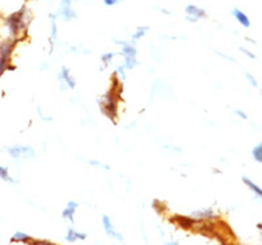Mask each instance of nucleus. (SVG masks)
I'll return each instance as SVG.
<instances>
[{
	"label": "nucleus",
	"instance_id": "nucleus-20",
	"mask_svg": "<svg viewBox=\"0 0 262 245\" xmlns=\"http://www.w3.org/2000/svg\"><path fill=\"white\" fill-rule=\"evenodd\" d=\"M147 29H148V28H138V30L135 32V34L133 36V38L134 39H139L141 37H143V36H144V33L147 32Z\"/></svg>",
	"mask_w": 262,
	"mask_h": 245
},
{
	"label": "nucleus",
	"instance_id": "nucleus-7",
	"mask_svg": "<svg viewBox=\"0 0 262 245\" xmlns=\"http://www.w3.org/2000/svg\"><path fill=\"white\" fill-rule=\"evenodd\" d=\"M185 12L187 15V19L190 20V21H197L198 19H202V17L206 16V12H204L203 9H201L200 7H197V5H187L186 9H185Z\"/></svg>",
	"mask_w": 262,
	"mask_h": 245
},
{
	"label": "nucleus",
	"instance_id": "nucleus-25",
	"mask_svg": "<svg viewBox=\"0 0 262 245\" xmlns=\"http://www.w3.org/2000/svg\"><path fill=\"white\" fill-rule=\"evenodd\" d=\"M235 113H236L237 115H239V117H240V118H242V119H248V115L245 114V113H242V110H236V112H235Z\"/></svg>",
	"mask_w": 262,
	"mask_h": 245
},
{
	"label": "nucleus",
	"instance_id": "nucleus-17",
	"mask_svg": "<svg viewBox=\"0 0 262 245\" xmlns=\"http://www.w3.org/2000/svg\"><path fill=\"white\" fill-rule=\"evenodd\" d=\"M62 17L64 19V20H72V19H75L76 15H75V12L71 9V7H63Z\"/></svg>",
	"mask_w": 262,
	"mask_h": 245
},
{
	"label": "nucleus",
	"instance_id": "nucleus-19",
	"mask_svg": "<svg viewBox=\"0 0 262 245\" xmlns=\"http://www.w3.org/2000/svg\"><path fill=\"white\" fill-rule=\"evenodd\" d=\"M245 77H246V80H248V83H249L253 88H258V83L257 80H256V77L252 75V74H249V72H245Z\"/></svg>",
	"mask_w": 262,
	"mask_h": 245
},
{
	"label": "nucleus",
	"instance_id": "nucleus-3",
	"mask_svg": "<svg viewBox=\"0 0 262 245\" xmlns=\"http://www.w3.org/2000/svg\"><path fill=\"white\" fill-rule=\"evenodd\" d=\"M9 156L16 160H26V159H32L36 156L34 150L30 146H21V144H15L12 147H9L8 150Z\"/></svg>",
	"mask_w": 262,
	"mask_h": 245
},
{
	"label": "nucleus",
	"instance_id": "nucleus-2",
	"mask_svg": "<svg viewBox=\"0 0 262 245\" xmlns=\"http://www.w3.org/2000/svg\"><path fill=\"white\" fill-rule=\"evenodd\" d=\"M15 41H3L0 43V76L4 74L8 68H12L9 66L11 62V55H12Z\"/></svg>",
	"mask_w": 262,
	"mask_h": 245
},
{
	"label": "nucleus",
	"instance_id": "nucleus-15",
	"mask_svg": "<svg viewBox=\"0 0 262 245\" xmlns=\"http://www.w3.org/2000/svg\"><path fill=\"white\" fill-rule=\"evenodd\" d=\"M193 216H196L198 219H211L215 215H214L211 208H206V210H200V211L193 212Z\"/></svg>",
	"mask_w": 262,
	"mask_h": 245
},
{
	"label": "nucleus",
	"instance_id": "nucleus-22",
	"mask_svg": "<svg viewBox=\"0 0 262 245\" xmlns=\"http://www.w3.org/2000/svg\"><path fill=\"white\" fill-rule=\"evenodd\" d=\"M112 58H113L112 53H108V54L102 55V58H101V59H102V62H104L105 64H109L110 62H112Z\"/></svg>",
	"mask_w": 262,
	"mask_h": 245
},
{
	"label": "nucleus",
	"instance_id": "nucleus-14",
	"mask_svg": "<svg viewBox=\"0 0 262 245\" xmlns=\"http://www.w3.org/2000/svg\"><path fill=\"white\" fill-rule=\"evenodd\" d=\"M0 178H1L3 181L9 182V184H16V180L11 177L8 168H7V167H3V165H0Z\"/></svg>",
	"mask_w": 262,
	"mask_h": 245
},
{
	"label": "nucleus",
	"instance_id": "nucleus-16",
	"mask_svg": "<svg viewBox=\"0 0 262 245\" xmlns=\"http://www.w3.org/2000/svg\"><path fill=\"white\" fill-rule=\"evenodd\" d=\"M252 157L254 159V161H257V163H260L262 165V142L253 147V150H252Z\"/></svg>",
	"mask_w": 262,
	"mask_h": 245
},
{
	"label": "nucleus",
	"instance_id": "nucleus-5",
	"mask_svg": "<svg viewBox=\"0 0 262 245\" xmlns=\"http://www.w3.org/2000/svg\"><path fill=\"white\" fill-rule=\"evenodd\" d=\"M121 53L125 57V67L127 70H133L135 67V64H137V49L130 43H123Z\"/></svg>",
	"mask_w": 262,
	"mask_h": 245
},
{
	"label": "nucleus",
	"instance_id": "nucleus-24",
	"mask_svg": "<svg viewBox=\"0 0 262 245\" xmlns=\"http://www.w3.org/2000/svg\"><path fill=\"white\" fill-rule=\"evenodd\" d=\"M117 74H118V75L121 76V80H125L126 75H125V71H123V67L117 68Z\"/></svg>",
	"mask_w": 262,
	"mask_h": 245
},
{
	"label": "nucleus",
	"instance_id": "nucleus-1",
	"mask_svg": "<svg viewBox=\"0 0 262 245\" xmlns=\"http://www.w3.org/2000/svg\"><path fill=\"white\" fill-rule=\"evenodd\" d=\"M7 26H8L9 32L12 36H19L26 29V21H25V8H21L20 11L12 13L11 16L7 19Z\"/></svg>",
	"mask_w": 262,
	"mask_h": 245
},
{
	"label": "nucleus",
	"instance_id": "nucleus-23",
	"mask_svg": "<svg viewBox=\"0 0 262 245\" xmlns=\"http://www.w3.org/2000/svg\"><path fill=\"white\" fill-rule=\"evenodd\" d=\"M33 245H55L53 244V243H50V241H46V240H37V241H34L32 243Z\"/></svg>",
	"mask_w": 262,
	"mask_h": 245
},
{
	"label": "nucleus",
	"instance_id": "nucleus-12",
	"mask_svg": "<svg viewBox=\"0 0 262 245\" xmlns=\"http://www.w3.org/2000/svg\"><path fill=\"white\" fill-rule=\"evenodd\" d=\"M232 15L233 17L236 19L237 21L240 22L242 26H245V28H249L250 26V21H249V17L246 16L245 13L242 12V11H240V9H233L232 11Z\"/></svg>",
	"mask_w": 262,
	"mask_h": 245
},
{
	"label": "nucleus",
	"instance_id": "nucleus-26",
	"mask_svg": "<svg viewBox=\"0 0 262 245\" xmlns=\"http://www.w3.org/2000/svg\"><path fill=\"white\" fill-rule=\"evenodd\" d=\"M240 50H242V53H244V54H246V55H249L250 58H254V54H253V53H250V51L245 50V49H242V47H240Z\"/></svg>",
	"mask_w": 262,
	"mask_h": 245
},
{
	"label": "nucleus",
	"instance_id": "nucleus-10",
	"mask_svg": "<svg viewBox=\"0 0 262 245\" xmlns=\"http://www.w3.org/2000/svg\"><path fill=\"white\" fill-rule=\"evenodd\" d=\"M85 239H87V235H85V233L79 232V231H76V229H74L72 227L67 229L66 240L68 241V243H75V241L78 240H85Z\"/></svg>",
	"mask_w": 262,
	"mask_h": 245
},
{
	"label": "nucleus",
	"instance_id": "nucleus-29",
	"mask_svg": "<svg viewBox=\"0 0 262 245\" xmlns=\"http://www.w3.org/2000/svg\"><path fill=\"white\" fill-rule=\"evenodd\" d=\"M165 245H180L179 243H176V241H173V243H165Z\"/></svg>",
	"mask_w": 262,
	"mask_h": 245
},
{
	"label": "nucleus",
	"instance_id": "nucleus-28",
	"mask_svg": "<svg viewBox=\"0 0 262 245\" xmlns=\"http://www.w3.org/2000/svg\"><path fill=\"white\" fill-rule=\"evenodd\" d=\"M63 1V7H70L71 5V0H62Z\"/></svg>",
	"mask_w": 262,
	"mask_h": 245
},
{
	"label": "nucleus",
	"instance_id": "nucleus-21",
	"mask_svg": "<svg viewBox=\"0 0 262 245\" xmlns=\"http://www.w3.org/2000/svg\"><path fill=\"white\" fill-rule=\"evenodd\" d=\"M57 39V24H55V19L53 17V24H51V41L54 42Z\"/></svg>",
	"mask_w": 262,
	"mask_h": 245
},
{
	"label": "nucleus",
	"instance_id": "nucleus-8",
	"mask_svg": "<svg viewBox=\"0 0 262 245\" xmlns=\"http://www.w3.org/2000/svg\"><path fill=\"white\" fill-rule=\"evenodd\" d=\"M59 80L62 81V83H64V84L68 87V88H75L76 87V80L74 79V77L71 76V74H70V70L66 67H63L62 70H60V72H59Z\"/></svg>",
	"mask_w": 262,
	"mask_h": 245
},
{
	"label": "nucleus",
	"instance_id": "nucleus-18",
	"mask_svg": "<svg viewBox=\"0 0 262 245\" xmlns=\"http://www.w3.org/2000/svg\"><path fill=\"white\" fill-rule=\"evenodd\" d=\"M177 222H179L180 226H181L182 228H189V227H192L193 223H194V220L190 219V218H182V216H179V218H177Z\"/></svg>",
	"mask_w": 262,
	"mask_h": 245
},
{
	"label": "nucleus",
	"instance_id": "nucleus-11",
	"mask_svg": "<svg viewBox=\"0 0 262 245\" xmlns=\"http://www.w3.org/2000/svg\"><path fill=\"white\" fill-rule=\"evenodd\" d=\"M11 243H22V244H26V243H33V239L28 233L22 232V231H17L11 237Z\"/></svg>",
	"mask_w": 262,
	"mask_h": 245
},
{
	"label": "nucleus",
	"instance_id": "nucleus-9",
	"mask_svg": "<svg viewBox=\"0 0 262 245\" xmlns=\"http://www.w3.org/2000/svg\"><path fill=\"white\" fill-rule=\"evenodd\" d=\"M78 206H79V203L75 202V201H70V202L67 203L66 208L63 210L62 216L64 219L70 220L71 223H74V216H75V212L78 210Z\"/></svg>",
	"mask_w": 262,
	"mask_h": 245
},
{
	"label": "nucleus",
	"instance_id": "nucleus-13",
	"mask_svg": "<svg viewBox=\"0 0 262 245\" xmlns=\"http://www.w3.org/2000/svg\"><path fill=\"white\" fill-rule=\"evenodd\" d=\"M242 182H244V184L249 188L250 190L253 191L254 194L257 195L258 198L262 199V189L257 185V184H256V182H253L252 180H249V178H246V177H242Z\"/></svg>",
	"mask_w": 262,
	"mask_h": 245
},
{
	"label": "nucleus",
	"instance_id": "nucleus-27",
	"mask_svg": "<svg viewBox=\"0 0 262 245\" xmlns=\"http://www.w3.org/2000/svg\"><path fill=\"white\" fill-rule=\"evenodd\" d=\"M104 3L106 5H114L117 3V0H104Z\"/></svg>",
	"mask_w": 262,
	"mask_h": 245
},
{
	"label": "nucleus",
	"instance_id": "nucleus-6",
	"mask_svg": "<svg viewBox=\"0 0 262 245\" xmlns=\"http://www.w3.org/2000/svg\"><path fill=\"white\" fill-rule=\"evenodd\" d=\"M102 226H104L105 233H106L110 239H116V240L122 241V243H123V236L117 231L116 227H114V224H113L112 219H110L108 215L102 216Z\"/></svg>",
	"mask_w": 262,
	"mask_h": 245
},
{
	"label": "nucleus",
	"instance_id": "nucleus-4",
	"mask_svg": "<svg viewBox=\"0 0 262 245\" xmlns=\"http://www.w3.org/2000/svg\"><path fill=\"white\" fill-rule=\"evenodd\" d=\"M117 105H118V94L114 93V88L110 89V92L105 96L102 109L105 114H108L112 119L116 118L117 115Z\"/></svg>",
	"mask_w": 262,
	"mask_h": 245
}]
</instances>
